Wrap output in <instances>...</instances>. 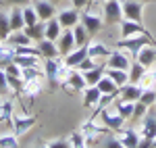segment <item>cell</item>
<instances>
[{"label":"cell","instance_id":"obj_1","mask_svg":"<svg viewBox=\"0 0 156 148\" xmlns=\"http://www.w3.org/2000/svg\"><path fill=\"white\" fill-rule=\"evenodd\" d=\"M146 44H156L154 38L150 36V34H135V36H131V38H123V40H119V42H117V48L127 50V54L135 61L137 52L144 48Z\"/></svg>","mask_w":156,"mask_h":148},{"label":"cell","instance_id":"obj_2","mask_svg":"<svg viewBox=\"0 0 156 148\" xmlns=\"http://www.w3.org/2000/svg\"><path fill=\"white\" fill-rule=\"evenodd\" d=\"M102 17L106 23H121L123 21V6L119 0H106L102 4Z\"/></svg>","mask_w":156,"mask_h":148},{"label":"cell","instance_id":"obj_3","mask_svg":"<svg viewBox=\"0 0 156 148\" xmlns=\"http://www.w3.org/2000/svg\"><path fill=\"white\" fill-rule=\"evenodd\" d=\"M98 117H100L102 125L108 127L110 132H121V129H123V125H125V119L119 115V111H108V106H106V109H102Z\"/></svg>","mask_w":156,"mask_h":148},{"label":"cell","instance_id":"obj_4","mask_svg":"<svg viewBox=\"0 0 156 148\" xmlns=\"http://www.w3.org/2000/svg\"><path fill=\"white\" fill-rule=\"evenodd\" d=\"M106 67L108 69H123V71H129L131 67V56L121 52V48L110 50V54L106 56Z\"/></svg>","mask_w":156,"mask_h":148},{"label":"cell","instance_id":"obj_5","mask_svg":"<svg viewBox=\"0 0 156 148\" xmlns=\"http://www.w3.org/2000/svg\"><path fill=\"white\" fill-rule=\"evenodd\" d=\"M121 6H123L125 19L142 23V19H144V2H140V0H123Z\"/></svg>","mask_w":156,"mask_h":148},{"label":"cell","instance_id":"obj_6","mask_svg":"<svg viewBox=\"0 0 156 148\" xmlns=\"http://www.w3.org/2000/svg\"><path fill=\"white\" fill-rule=\"evenodd\" d=\"M79 23L83 25L85 29H87V34H90V38L96 36L98 31L102 29V25H104V17H100V15H96V13H83L81 15V21Z\"/></svg>","mask_w":156,"mask_h":148},{"label":"cell","instance_id":"obj_7","mask_svg":"<svg viewBox=\"0 0 156 148\" xmlns=\"http://www.w3.org/2000/svg\"><path fill=\"white\" fill-rule=\"evenodd\" d=\"M34 125H36V117L31 115H12V132L17 138L25 136Z\"/></svg>","mask_w":156,"mask_h":148},{"label":"cell","instance_id":"obj_8","mask_svg":"<svg viewBox=\"0 0 156 148\" xmlns=\"http://www.w3.org/2000/svg\"><path fill=\"white\" fill-rule=\"evenodd\" d=\"M60 67H62V63H60L58 59H46V61H44V75H46V79H48V84H50L52 90L58 84Z\"/></svg>","mask_w":156,"mask_h":148},{"label":"cell","instance_id":"obj_9","mask_svg":"<svg viewBox=\"0 0 156 148\" xmlns=\"http://www.w3.org/2000/svg\"><path fill=\"white\" fill-rule=\"evenodd\" d=\"M65 86H67V90H73V92H83L85 88H87V84H85L83 73H81L77 67H75V69H71V73L67 75Z\"/></svg>","mask_w":156,"mask_h":148},{"label":"cell","instance_id":"obj_10","mask_svg":"<svg viewBox=\"0 0 156 148\" xmlns=\"http://www.w3.org/2000/svg\"><path fill=\"white\" fill-rule=\"evenodd\" d=\"M79 21H81V15H79V11L75 6L73 9H65V11L58 13V23L62 25V29H73Z\"/></svg>","mask_w":156,"mask_h":148},{"label":"cell","instance_id":"obj_11","mask_svg":"<svg viewBox=\"0 0 156 148\" xmlns=\"http://www.w3.org/2000/svg\"><path fill=\"white\" fill-rule=\"evenodd\" d=\"M34 9H36V13H37V19L44 21V23L56 15V6H54L50 0H37V2H34Z\"/></svg>","mask_w":156,"mask_h":148},{"label":"cell","instance_id":"obj_12","mask_svg":"<svg viewBox=\"0 0 156 148\" xmlns=\"http://www.w3.org/2000/svg\"><path fill=\"white\" fill-rule=\"evenodd\" d=\"M56 46H58V54L60 56H67L71 50H75V38H73V29H65L60 38L56 40Z\"/></svg>","mask_w":156,"mask_h":148},{"label":"cell","instance_id":"obj_13","mask_svg":"<svg viewBox=\"0 0 156 148\" xmlns=\"http://www.w3.org/2000/svg\"><path fill=\"white\" fill-rule=\"evenodd\" d=\"M144 88L137 86V84H125V86L119 88V98L121 100H129V102H137L140 96H142Z\"/></svg>","mask_w":156,"mask_h":148},{"label":"cell","instance_id":"obj_14","mask_svg":"<svg viewBox=\"0 0 156 148\" xmlns=\"http://www.w3.org/2000/svg\"><path fill=\"white\" fill-rule=\"evenodd\" d=\"M135 34H150V31H148L142 23H137V21L123 19V21H121V36L123 38H131V36H135Z\"/></svg>","mask_w":156,"mask_h":148},{"label":"cell","instance_id":"obj_15","mask_svg":"<svg viewBox=\"0 0 156 148\" xmlns=\"http://www.w3.org/2000/svg\"><path fill=\"white\" fill-rule=\"evenodd\" d=\"M135 61H140L144 67H152L156 65V44H146L144 48L137 52V56H135Z\"/></svg>","mask_w":156,"mask_h":148},{"label":"cell","instance_id":"obj_16","mask_svg":"<svg viewBox=\"0 0 156 148\" xmlns=\"http://www.w3.org/2000/svg\"><path fill=\"white\" fill-rule=\"evenodd\" d=\"M37 48H40V56L42 59H58V46H56V42H52V40H40L37 42Z\"/></svg>","mask_w":156,"mask_h":148},{"label":"cell","instance_id":"obj_17","mask_svg":"<svg viewBox=\"0 0 156 148\" xmlns=\"http://www.w3.org/2000/svg\"><path fill=\"white\" fill-rule=\"evenodd\" d=\"M119 140L125 148H137V144H140L142 138H140V132H135V129H121Z\"/></svg>","mask_w":156,"mask_h":148},{"label":"cell","instance_id":"obj_18","mask_svg":"<svg viewBox=\"0 0 156 148\" xmlns=\"http://www.w3.org/2000/svg\"><path fill=\"white\" fill-rule=\"evenodd\" d=\"M85 56H87V46H79V48L71 50V52H69V54L65 56V61H62V63H65L67 67H71V69H75V67H77L79 63L83 61Z\"/></svg>","mask_w":156,"mask_h":148},{"label":"cell","instance_id":"obj_19","mask_svg":"<svg viewBox=\"0 0 156 148\" xmlns=\"http://www.w3.org/2000/svg\"><path fill=\"white\" fill-rule=\"evenodd\" d=\"M60 34H62V25L58 23V19H48L46 21V29H44V38L46 40H52V42H56L60 38Z\"/></svg>","mask_w":156,"mask_h":148},{"label":"cell","instance_id":"obj_20","mask_svg":"<svg viewBox=\"0 0 156 148\" xmlns=\"http://www.w3.org/2000/svg\"><path fill=\"white\" fill-rule=\"evenodd\" d=\"M140 134L142 138H148V140H154L156 138V117L154 115H146L144 123L140 127Z\"/></svg>","mask_w":156,"mask_h":148},{"label":"cell","instance_id":"obj_21","mask_svg":"<svg viewBox=\"0 0 156 148\" xmlns=\"http://www.w3.org/2000/svg\"><path fill=\"white\" fill-rule=\"evenodd\" d=\"M9 19H11V29H12V31L23 29V27H25L23 6H11V11H9Z\"/></svg>","mask_w":156,"mask_h":148},{"label":"cell","instance_id":"obj_22","mask_svg":"<svg viewBox=\"0 0 156 148\" xmlns=\"http://www.w3.org/2000/svg\"><path fill=\"white\" fill-rule=\"evenodd\" d=\"M104 73H106V65H96L94 69H90V71H83L85 84H87V86H96L98 81L104 77Z\"/></svg>","mask_w":156,"mask_h":148},{"label":"cell","instance_id":"obj_23","mask_svg":"<svg viewBox=\"0 0 156 148\" xmlns=\"http://www.w3.org/2000/svg\"><path fill=\"white\" fill-rule=\"evenodd\" d=\"M4 42H9V44H11L12 48H15V46H29V44H31L34 40H31V38L27 36V34H25L23 29H19V31H11V36L6 38Z\"/></svg>","mask_w":156,"mask_h":148},{"label":"cell","instance_id":"obj_24","mask_svg":"<svg viewBox=\"0 0 156 148\" xmlns=\"http://www.w3.org/2000/svg\"><path fill=\"white\" fill-rule=\"evenodd\" d=\"M100 96H102V92H100L96 86H87L83 90V106H85V109L96 106L98 100H100Z\"/></svg>","mask_w":156,"mask_h":148},{"label":"cell","instance_id":"obj_25","mask_svg":"<svg viewBox=\"0 0 156 148\" xmlns=\"http://www.w3.org/2000/svg\"><path fill=\"white\" fill-rule=\"evenodd\" d=\"M73 38H75V48L90 44V34H87V29H85L81 23H77L73 27Z\"/></svg>","mask_w":156,"mask_h":148},{"label":"cell","instance_id":"obj_26","mask_svg":"<svg viewBox=\"0 0 156 148\" xmlns=\"http://www.w3.org/2000/svg\"><path fill=\"white\" fill-rule=\"evenodd\" d=\"M148 67H144L140 61H131V67H129V84H140V79L146 75Z\"/></svg>","mask_w":156,"mask_h":148},{"label":"cell","instance_id":"obj_27","mask_svg":"<svg viewBox=\"0 0 156 148\" xmlns=\"http://www.w3.org/2000/svg\"><path fill=\"white\" fill-rule=\"evenodd\" d=\"M40 59L42 56H34V54H15L12 61L17 63L21 69L23 67H40Z\"/></svg>","mask_w":156,"mask_h":148},{"label":"cell","instance_id":"obj_28","mask_svg":"<svg viewBox=\"0 0 156 148\" xmlns=\"http://www.w3.org/2000/svg\"><path fill=\"white\" fill-rule=\"evenodd\" d=\"M106 75L119 88L125 86V84H129V71H123V69H108V67H106Z\"/></svg>","mask_w":156,"mask_h":148},{"label":"cell","instance_id":"obj_29","mask_svg":"<svg viewBox=\"0 0 156 148\" xmlns=\"http://www.w3.org/2000/svg\"><path fill=\"white\" fill-rule=\"evenodd\" d=\"M44 29H46L44 21H40V23H36V25H29V27H23V31H25V34H27L29 38H31L34 42H40V40H44Z\"/></svg>","mask_w":156,"mask_h":148},{"label":"cell","instance_id":"obj_30","mask_svg":"<svg viewBox=\"0 0 156 148\" xmlns=\"http://www.w3.org/2000/svg\"><path fill=\"white\" fill-rule=\"evenodd\" d=\"M96 88L102 92V94H117V92H119V86H117V84H115L106 73H104V77L96 84Z\"/></svg>","mask_w":156,"mask_h":148},{"label":"cell","instance_id":"obj_31","mask_svg":"<svg viewBox=\"0 0 156 148\" xmlns=\"http://www.w3.org/2000/svg\"><path fill=\"white\" fill-rule=\"evenodd\" d=\"M40 90H42V77L29 79V81H25V86H23V96L34 98V96H37V94H40Z\"/></svg>","mask_w":156,"mask_h":148},{"label":"cell","instance_id":"obj_32","mask_svg":"<svg viewBox=\"0 0 156 148\" xmlns=\"http://www.w3.org/2000/svg\"><path fill=\"white\" fill-rule=\"evenodd\" d=\"M11 31H12V29H11V19H9V13L0 9V40L4 42L6 38L11 36Z\"/></svg>","mask_w":156,"mask_h":148},{"label":"cell","instance_id":"obj_33","mask_svg":"<svg viewBox=\"0 0 156 148\" xmlns=\"http://www.w3.org/2000/svg\"><path fill=\"white\" fill-rule=\"evenodd\" d=\"M110 54V50L104 44H87V56L92 59H106Z\"/></svg>","mask_w":156,"mask_h":148},{"label":"cell","instance_id":"obj_34","mask_svg":"<svg viewBox=\"0 0 156 148\" xmlns=\"http://www.w3.org/2000/svg\"><path fill=\"white\" fill-rule=\"evenodd\" d=\"M133 106H135V102H129V100H117V111H119V115L125 119V121H129L133 115Z\"/></svg>","mask_w":156,"mask_h":148},{"label":"cell","instance_id":"obj_35","mask_svg":"<svg viewBox=\"0 0 156 148\" xmlns=\"http://www.w3.org/2000/svg\"><path fill=\"white\" fill-rule=\"evenodd\" d=\"M9 123L12 125V102L6 100V102H0V125Z\"/></svg>","mask_w":156,"mask_h":148},{"label":"cell","instance_id":"obj_36","mask_svg":"<svg viewBox=\"0 0 156 148\" xmlns=\"http://www.w3.org/2000/svg\"><path fill=\"white\" fill-rule=\"evenodd\" d=\"M23 21H25V27L40 23V19H37V13H36V9H34L31 4L23 6Z\"/></svg>","mask_w":156,"mask_h":148},{"label":"cell","instance_id":"obj_37","mask_svg":"<svg viewBox=\"0 0 156 148\" xmlns=\"http://www.w3.org/2000/svg\"><path fill=\"white\" fill-rule=\"evenodd\" d=\"M6 81H9V88H11L15 94H23V86H25V81H23V77H15V75H6Z\"/></svg>","mask_w":156,"mask_h":148},{"label":"cell","instance_id":"obj_38","mask_svg":"<svg viewBox=\"0 0 156 148\" xmlns=\"http://www.w3.org/2000/svg\"><path fill=\"white\" fill-rule=\"evenodd\" d=\"M140 102H144L146 106L150 109L156 102V88H146L144 92H142V96H140Z\"/></svg>","mask_w":156,"mask_h":148},{"label":"cell","instance_id":"obj_39","mask_svg":"<svg viewBox=\"0 0 156 148\" xmlns=\"http://www.w3.org/2000/svg\"><path fill=\"white\" fill-rule=\"evenodd\" d=\"M146 113H148V106H146L144 102H135V106H133V115H131V119L129 121H140V119H144L146 117Z\"/></svg>","mask_w":156,"mask_h":148},{"label":"cell","instance_id":"obj_40","mask_svg":"<svg viewBox=\"0 0 156 148\" xmlns=\"http://www.w3.org/2000/svg\"><path fill=\"white\" fill-rule=\"evenodd\" d=\"M21 71H23V73H21V77H23V81H29V79H36V77H42V73H40V67H23Z\"/></svg>","mask_w":156,"mask_h":148},{"label":"cell","instance_id":"obj_41","mask_svg":"<svg viewBox=\"0 0 156 148\" xmlns=\"http://www.w3.org/2000/svg\"><path fill=\"white\" fill-rule=\"evenodd\" d=\"M69 142H71V148H90L87 146V142H85V138L81 132H77V134H73L69 138Z\"/></svg>","mask_w":156,"mask_h":148},{"label":"cell","instance_id":"obj_42","mask_svg":"<svg viewBox=\"0 0 156 148\" xmlns=\"http://www.w3.org/2000/svg\"><path fill=\"white\" fill-rule=\"evenodd\" d=\"M9 92H11V88H9V81H6V71L0 67V98H6Z\"/></svg>","mask_w":156,"mask_h":148},{"label":"cell","instance_id":"obj_43","mask_svg":"<svg viewBox=\"0 0 156 148\" xmlns=\"http://www.w3.org/2000/svg\"><path fill=\"white\" fill-rule=\"evenodd\" d=\"M0 148H19V140L17 136H0Z\"/></svg>","mask_w":156,"mask_h":148},{"label":"cell","instance_id":"obj_44","mask_svg":"<svg viewBox=\"0 0 156 148\" xmlns=\"http://www.w3.org/2000/svg\"><path fill=\"white\" fill-rule=\"evenodd\" d=\"M102 148H125V146L121 144V140H119L117 136H112V134H106V140H104Z\"/></svg>","mask_w":156,"mask_h":148},{"label":"cell","instance_id":"obj_45","mask_svg":"<svg viewBox=\"0 0 156 148\" xmlns=\"http://www.w3.org/2000/svg\"><path fill=\"white\" fill-rule=\"evenodd\" d=\"M2 69L6 71V75H15V77H21V73H23V71H21V67H19V65H17L15 61L6 63V65H4Z\"/></svg>","mask_w":156,"mask_h":148},{"label":"cell","instance_id":"obj_46","mask_svg":"<svg viewBox=\"0 0 156 148\" xmlns=\"http://www.w3.org/2000/svg\"><path fill=\"white\" fill-rule=\"evenodd\" d=\"M94 67H96V59H92V56H85L83 61L77 65V69H79L81 73H83V71H90V69H94Z\"/></svg>","mask_w":156,"mask_h":148},{"label":"cell","instance_id":"obj_47","mask_svg":"<svg viewBox=\"0 0 156 148\" xmlns=\"http://www.w3.org/2000/svg\"><path fill=\"white\" fill-rule=\"evenodd\" d=\"M46 146L48 148H71V142H69V140H52Z\"/></svg>","mask_w":156,"mask_h":148},{"label":"cell","instance_id":"obj_48","mask_svg":"<svg viewBox=\"0 0 156 148\" xmlns=\"http://www.w3.org/2000/svg\"><path fill=\"white\" fill-rule=\"evenodd\" d=\"M31 0H4L6 6H27Z\"/></svg>","mask_w":156,"mask_h":148},{"label":"cell","instance_id":"obj_49","mask_svg":"<svg viewBox=\"0 0 156 148\" xmlns=\"http://www.w3.org/2000/svg\"><path fill=\"white\" fill-rule=\"evenodd\" d=\"M137 148H156V146H154V140L142 138V140H140V144H137Z\"/></svg>","mask_w":156,"mask_h":148},{"label":"cell","instance_id":"obj_50","mask_svg":"<svg viewBox=\"0 0 156 148\" xmlns=\"http://www.w3.org/2000/svg\"><path fill=\"white\" fill-rule=\"evenodd\" d=\"M71 2H73V6H75V9L79 11V9H85V6H87V4H90L92 0H71Z\"/></svg>","mask_w":156,"mask_h":148},{"label":"cell","instance_id":"obj_51","mask_svg":"<svg viewBox=\"0 0 156 148\" xmlns=\"http://www.w3.org/2000/svg\"><path fill=\"white\" fill-rule=\"evenodd\" d=\"M2 6H6V4H4V0H0V9H2Z\"/></svg>","mask_w":156,"mask_h":148},{"label":"cell","instance_id":"obj_52","mask_svg":"<svg viewBox=\"0 0 156 148\" xmlns=\"http://www.w3.org/2000/svg\"><path fill=\"white\" fill-rule=\"evenodd\" d=\"M50 2H52V4H58V2H60V0H50Z\"/></svg>","mask_w":156,"mask_h":148},{"label":"cell","instance_id":"obj_53","mask_svg":"<svg viewBox=\"0 0 156 148\" xmlns=\"http://www.w3.org/2000/svg\"><path fill=\"white\" fill-rule=\"evenodd\" d=\"M154 86H156V71H154Z\"/></svg>","mask_w":156,"mask_h":148},{"label":"cell","instance_id":"obj_54","mask_svg":"<svg viewBox=\"0 0 156 148\" xmlns=\"http://www.w3.org/2000/svg\"><path fill=\"white\" fill-rule=\"evenodd\" d=\"M96 2H106V0H96Z\"/></svg>","mask_w":156,"mask_h":148},{"label":"cell","instance_id":"obj_55","mask_svg":"<svg viewBox=\"0 0 156 148\" xmlns=\"http://www.w3.org/2000/svg\"><path fill=\"white\" fill-rule=\"evenodd\" d=\"M154 146H156V138H154Z\"/></svg>","mask_w":156,"mask_h":148},{"label":"cell","instance_id":"obj_56","mask_svg":"<svg viewBox=\"0 0 156 148\" xmlns=\"http://www.w3.org/2000/svg\"><path fill=\"white\" fill-rule=\"evenodd\" d=\"M40 148H48V146H40Z\"/></svg>","mask_w":156,"mask_h":148},{"label":"cell","instance_id":"obj_57","mask_svg":"<svg viewBox=\"0 0 156 148\" xmlns=\"http://www.w3.org/2000/svg\"><path fill=\"white\" fill-rule=\"evenodd\" d=\"M31 2H37V0H31Z\"/></svg>","mask_w":156,"mask_h":148},{"label":"cell","instance_id":"obj_58","mask_svg":"<svg viewBox=\"0 0 156 148\" xmlns=\"http://www.w3.org/2000/svg\"><path fill=\"white\" fill-rule=\"evenodd\" d=\"M0 42H2V40H0Z\"/></svg>","mask_w":156,"mask_h":148}]
</instances>
